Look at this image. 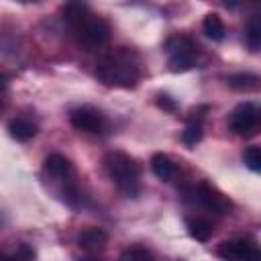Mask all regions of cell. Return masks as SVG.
I'll return each instance as SVG.
<instances>
[{
  "label": "cell",
  "instance_id": "1",
  "mask_svg": "<svg viewBox=\"0 0 261 261\" xmlns=\"http://www.w3.org/2000/svg\"><path fill=\"white\" fill-rule=\"evenodd\" d=\"M61 14H63V22L73 31L77 43L88 51L104 47L110 41V24L98 14H94L86 4L67 2L61 8Z\"/></svg>",
  "mask_w": 261,
  "mask_h": 261
},
{
  "label": "cell",
  "instance_id": "2",
  "mask_svg": "<svg viewBox=\"0 0 261 261\" xmlns=\"http://www.w3.org/2000/svg\"><path fill=\"white\" fill-rule=\"evenodd\" d=\"M96 77L106 86L116 88H135L141 77L139 63L130 49L120 47L118 51L104 55L96 65Z\"/></svg>",
  "mask_w": 261,
  "mask_h": 261
},
{
  "label": "cell",
  "instance_id": "3",
  "mask_svg": "<svg viewBox=\"0 0 261 261\" xmlns=\"http://www.w3.org/2000/svg\"><path fill=\"white\" fill-rule=\"evenodd\" d=\"M104 169L112 184L126 196V198H137L141 192V167L137 159L122 151H110L104 157Z\"/></svg>",
  "mask_w": 261,
  "mask_h": 261
},
{
  "label": "cell",
  "instance_id": "4",
  "mask_svg": "<svg viewBox=\"0 0 261 261\" xmlns=\"http://www.w3.org/2000/svg\"><path fill=\"white\" fill-rule=\"evenodd\" d=\"M228 126L239 137H251L261 128V108L251 102L239 104L228 114Z\"/></svg>",
  "mask_w": 261,
  "mask_h": 261
},
{
  "label": "cell",
  "instance_id": "5",
  "mask_svg": "<svg viewBox=\"0 0 261 261\" xmlns=\"http://www.w3.org/2000/svg\"><path fill=\"white\" fill-rule=\"evenodd\" d=\"M167 51L169 55V71L173 73H184L188 69H192L196 65V47L192 41H188L186 37H173L167 41Z\"/></svg>",
  "mask_w": 261,
  "mask_h": 261
},
{
  "label": "cell",
  "instance_id": "6",
  "mask_svg": "<svg viewBox=\"0 0 261 261\" xmlns=\"http://www.w3.org/2000/svg\"><path fill=\"white\" fill-rule=\"evenodd\" d=\"M216 253L222 261H261V247L251 239L222 241Z\"/></svg>",
  "mask_w": 261,
  "mask_h": 261
},
{
  "label": "cell",
  "instance_id": "7",
  "mask_svg": "<svg viewBox=\"0 0 261 261\" xmlns=\"http://www.w3.org/2000/svg\"><path fill=\"white\" fill-rule=\"evenodd\" d=\"M69 122L73 128L84 130V133H92V135H100L106 130V118L100 110L92 108V106H80L73 108L69 112Z\"/></svg>",
  "mask_w": 261,
  "mask_h": 261
},
{
  "label": "cell",
  "instance_id": "8",
  "mask_svg": "<svg viewBox=\"0 0 261 261\" xmlns=\"http://www.w3.org/2000/svg\"><path fill=\"white\" fill-rule=\"evenodd\" d=\"M194 200H198L200 206H204L206 210H212L216 214H228L232 210V202L222 194L218 192L214 186L210 184H200L198 188H194Z\"/></svg>",
  "mask_w": 261,
  "mask_h": 261
},
{
  "label": "cell",
  "instance_id": "9",
  "mask_svg": "<svg viewBox=\"0 0 261 261\" xmlns=\"http://www.w3.org/2000/svg\"><path fill=\"white\" fill-rule=\"evenodd\" d=\"M108 243V232L104 228H98V226H90L86 230L80 232L77 237V245L82 251H86L88 255H98L104 251Z\"/></svg>",
  "mask_w": 261,
  "mask_h": 261
},
{
  "label": "cell",
  "instance_id": "10",
  "mask_svg": "<svg viewBox=\"0 0 261 261\" xmlns=\"http://www.w3.org/2000/svg\"><path fill=\"white\" fill-rule=\"evenodd\" d=\"M43 167H45V171H47L51 177H55V179L71 181V177H73V165H71V161H69L65 155H61V153H51V155H47L45 161H43Z\"/></svg>",
  "mask_w": 261,
  "mask_h": 261
},
{
  "label": "cell",
  "instance_id": "11",
  "mask_svg": "<svg viewBox=\"0 0 261 261\" xmlns=\"http://www.w3.org/2000/svg\"><path fill=\"white\" fill-rule=\"evenodd\" d=\"M151 169H153V173H155L159 179H163V181L173 179L175 173H177V167H175L173 159H171L169 155H165V153H155V155L151 157Z\"/></svg>",
  "mask_w": 261,
  "mask_h": 261
},
{
  "label": "cell",
  "instance_id": "12",
  "mask_svg": "<svg viewBox=\"0 0 261 261\" xmlns=\"http://www.w3.org/2000/svg\"><path fill=\"white\" fill-rule=\"evenodd\" d=\"M226 82H228V88H232L237 92H255L261 88V75L249 73V71L232 73V75H228Z\"/></svg>",
  "mask_w": 261,
  "mask_h": 261
},
{
  "label": "cell",
  "instance_id": "13",
  "mask_svg": "<svg viewBox=\"0 0 261 261\" xmlns=\"http://www.w3.org/2000/svg\"><path fill=\"white\" fill-rule=\"evenodd\" d=\"M8 133H10L12 139H16L20 143H27V141H31L37 135V124L31 122L29 118L18 116V118H12L8 122Z\"/></svg>",
  "mask_w": 261,
  "mask_h": 261
},
{
  "label": "cell",
  "instance_id": "14",
  "mask_svg": "<svg viewBox=\"0 0 261 261\" xmlns=\"http://www.w3.org/2000/svg\"><path fill=\"white\" fill-rule=\"evenodd\" d=\"M245 45L249 47V51H259L261 49V10L253 12L247 20Z\"/></svg>",
  "mask_w": 261,
  "mask_h": 261
},
{
  "label": "cell",
  "instance_id": "15",
  "mask_svg": "<svg viewBox=\"0 0 261 261\" xmlns=\"http://www.w3.org/2000/svg\"><path fill=\"white\" fill-rule=\"evenodd\" d=\"M202 31H204V35H206L210 41H216V43H220V41L224 39V35H226V27H224L222 18H220L216 12H210V14L204 16V20H202Z\"/></svg>",
  "mask_w": 261,
  "mask_h": 261
},
{
  "label": "cell",
  "instance_id": "16",
  "mask_svg": "<svg viewBox=\"0 0 261 261\" xmlns=\"http://www.w3.org/2000/svg\"><path fill=\"white\" fill-rule=\"evenodd\" d=\"M186 226H188V234L192 237V239H196V241H200V243H206L210 237H212V222L210 220H206V218H188V222H186Z\"/></svg>",
  "mask_w": 261,
  "mask_h": 261
},
{
  "label": "cell",
  "instance_id": "17",
  "mask_svg": "<svg viewBox=\"0 0 261 261\" xmlns=\"http://www.w3.org/2000/svg\"><path fill=\"white\" fill-rule=\"evenodd\" d=\"M118 261H155V257L151 255V251L143 247H128L120 253Z\"/></svg>",
  "mask_w": 261,
  "mask_h": 261
},
{
  "label": "cell",
  "instance_id": "18",
  "mask_svg": "<svg viewBox=\"0 0 261 261\" xmlns=\"http://www.w3.org/2000/svg\"><path fill=\"white\" fill-rule=\"evenodd\" d=\"M243 161L251 171L261 173V147H247L243 151Z\"/></svg>",
  "mask_w": 261,
  "mask_h": 261
},
{
  "label": "cell",
  "instance_id": "19",
  "mask_svg": "<svg viewBox=\"0 0 261 261\" xmlns=\"http://www.w3.org/2000/svg\"><path fill=\"white\" fill-rule=\"evenodd\" d=\"M202 137H204V128H202V124H188L186 130L181 133V141H184L186 147H194L196 143L202 141Z\"/></svg>",
  "mask_w": 261,
  "mask_h": 261
},
{
  "label": "cell",
  "instance_id": "20",
  "mask_svg": "<svg viewBox=\"0 0 261 261\" xmlns=\"http://www.w3.org/2000/svg\"><path fill=\"white\" fill-rule=\"evenodd\" d=\"M12 261H33L35 259V249L27 243H18L12 251V255H8Z\"/></svg>",
  "mask_w": 261,
  "mask_h": 261
},
{
  "label": "cell",
  "instance_id": "21",
  "mask_svg": "<svg viewBox=\"0 0 261 261\" xmlns=\"http://www.w3.org/2000/svg\"><path fill=\"white\" fill-rule=\"evenodd\" d=\"M155 102H157V106H159L161 110H165V112H175V108H177V102H175L171 96H167V94H157Z\"/></svg>",
  "mask_w": 261,
  "mask_h": 261
},
{
  "label": "cell",
  "instance_id": "22",
  "mask_svg": "<svg viewBox=\"0 0 261 261\" xmlns=\"http://www.w3.org/2000/svg\"><path fill=\"white\" fill-rule=\"evenodd\" d=\"M206 112H208V106H198V108L190 110L188 124H202V122H204V118H206Z\"/></svg>",
  "mask_w": 261,
  "mask_h": 261
},
{
  "label": "cell",
  "instance_id": "23",
  "mask_svg": "<svg viewBox=\"0 0 261 261\" xmlns=\"http://www.w3.org/2000/svg\"><path fill=\"white\" fill-rule=\"evenodd\" d=\"M80 261H98V255H88V253H86V257L80 259Z\"/></svg>",
  "mask_w": 261,
  "mask_h": 261
}]
</instances>
